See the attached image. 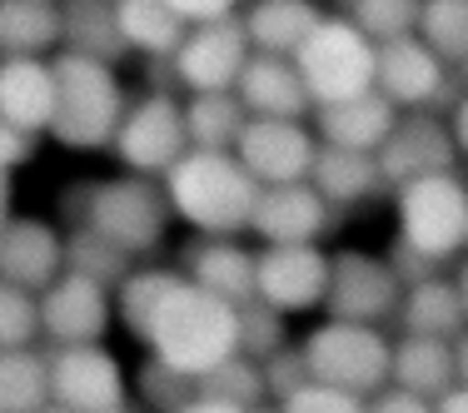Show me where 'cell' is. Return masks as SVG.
Returning <instances> with one entry per match:
<instances>
[{"label":"cell","mask_w":468,"mask_h":413,"mask_svg":"<svg viewBox=\"0 0 468 413\" xmlns=\"http://www.w3.org/2000/svg\"><path fill=\"white\" fill-rule=\"evenodd\" d=\"M453 374H459V384H468V329L453 339Z\"/></svg>","instance_id":"49"},{"label":"cell","mask_w":468,"mask_h":413,"mask_svg":"<svg viewBox=\"0 0 468 413\" xmlns=\"http://www.w3.org/2000/svg\"><path fill=\"white\" fill-rule=\"evenodd\" d=\"M394 219H399V244L419 249L443 270L468 249V185L459 175H423L394 189Z\"/></svg>","instance_id":"6"},{"label":"cell","mask_w":468,"mask_h":413,"mask_svg":"<svg viewBox=\"0 0 468 413\" xmlns=\"http://www.w3.org/2000/svg\"><path fill=\"white\" fill-rule=\"evenodd\" d=\"M319 144H339V150H364L378 154V144L388 140V130L399 125V110L388 105L378 90H364L354 100H334V105H314L309 110Z\"/></svg>","instance_id":"21"},{"label":"cell","mask_w":468,"mask_h":413,"mask_svg":"<svg viewBox=\"0 0 468 413\" xmlns=\"http://www.w3.org/2000/svg\"><path fill=\"white\" fill-rule=\"evenodd\" d=\"M399 274L388 259L364 249H329V289H324V319H349V323H384L399 309Z\"/></svg>","instance_id":"11"},{"label":"cell","mask_w":468,"mask_h":413,"mask_svg":"<svg viewBox=\"0 0 468 413\" xmlns=\"http://www.w3.org/2000/svg\"><path fill=\"white\" fill-rule=\"evenodd\" d=\"M309 384L339 388V394L369 398L388 388V364H394V339L378 323H349V319H319L299 339Z\"/></svg>","instance_id":"5"},{"label":"cell","mask_w":468,"mask_h":413,"mask_svg":"<svg viewBox=\"0 0 468 413\" xmlns=\"http://www.w3.org/2000/svg\"><path fill=\"white\" fill-rule=\"evenodd\" d=\"M50 60L0 55V120L30 140H50V120H55V65Z\"/></svg>","instance_id":"19"},{"label":"cell","mask_w":468,"mask_h":413,"mask_svg":"<svg viewBox=\"0 0 468 413\" xmlns=\"http://www.w3.org/2000/svg\"><path fill=\"white\" fill-rule=\"evenodd\" d=\"M60 46H65V30L55 0H0V55L50 60Z\"/></svg>","instance_id":"27"},{"label":"cell","mask_w":468,"mask_h":413,"mask_svg":"<svg viewBox=\"0 0 468 413\" xmlns=\"http://www.w3.org/2000/svg\"><path fill=\"white\" fill-rule=\"evenodd\" d=\"M189 150L185 135V100L170 90H144L125 105L110 154L125 175H144V180H165Z\"/></svg>","instance_id":"8"},{"label":"cell","mask_w":468,"mask_h":413,"mask_svg":"<svg viewBox=\"0 0 468 413\" xmlns=\"http://www.w3.org/2000/svg\"><path fill=\"white\" fill-rule=\"evenodd\" d=\"M364 413H433L429 398H419V394H404V388H378V394L364 398Z\"/></svg>","instance_id":"43"},{"label":"cell","mask_w":468,"mask_h":413,"mask_svg":"<svg viewBox=\"0 0 468 413\" xmlns=\"http://www.w3.org/2000/svg\"><path fill=\"white\" fill-rule=\"evenodd\" d=\"M459 70H463V85H468V60H463V65H459Z\"/></svg>","instance_id":"53"},{"label":"cell","mask_w":468,"mask_h":413,"mask_svg":"<svg viewBox=\"0 0 468 413\" xmlns=\"http://www.w3.org/2000/svg\"><path fill=\"white\" fill-rule=\"evenodd\" d=\"M414 36L439 55L449 70L468 60V0H423Z\"/></svg>","instance_id":"32"},{"label":"cell","mask_w":468,"mask_h":413,"mask_svg":"<svg viewBox=\"0 0 468 413\" xmlns=\"http://www.w3.org/2000/svg\"><path fill=\"white\" fill-rule=\"evenodd\" d=\"M388 270H394L399 274V284H419V279H433V274H439V264H433V259H423V254L419 249H409V244H399L394 239V254H388Z\"/></svg>","instance_id":"44"},{"label":"cell","mask_w":468,"mask_h":413,"mask_svg":"<svg viewBox=\"0 0 468 413\" xmlns=\"http://www.w3.org/2000/svg\"><path fill=\"white\" fill-rule=\"evenodd\" d=\"M180 413H264V408H239V404H225V398H205V394H195Z\"/></svg>","instance_id":"46"},{"label":"cell","mask_w":468,"mask_h":413,"mask_svg":"<svg viewBox=\"0 0 468 413\" xmlns=\"http://www.w3.org/2000/svg\"><path fill=\"white\" fill-rule=\"evenodd\" d=\"M394 319L404 323V334H423V339H449V344L468 329L459 284H453V279H443V274L409 284L404 294H399Z\"/></svg>","instance_id":"24"},{"label":"cell","mask_w":468,"mask_h":413,"mask_svg":"<svg viewBox=\"0 0 468 413\" xmlns=\"http://www.w3.org/2000/svg\"><path fill=\"white\" fill-rule=\"evenodd\" d=\"M40 344V294L0 284V354Z\"/></svg>","instance_id":"37"},{"label":"cell","mask_w":468,"mask_h":413,"mask_svg":"<svg viewBox=\"0 0 468 413\" xmlns=\"http://www.w3.org/2000/svg\"><path fill=\"white\" fill-rule=\"evenodd\" d=\"M65 209L80 229H95L130 259H150L170 234V199H165L160 180L144 175H110V180H85L65 195Z\"/></svg>","instance_id":"2"},{"label":"cell","mask_w":468,"mask_h":413,"mask_svg":"<svg viewBox=\"0 0 468 413\" xmlns=\"http://www.w3.org/2000/svg\"><path fill=\"white\" fill-rule=\"evenodd\" d=\"M110 5H115V30L125 40V50L150 55V60H170L180 50L189 26L165 0H110Z\"/></svg>","instance_id":"28"},{"label":"cell","mask_w":468,"mask_h":413,"mask_svg":"<svg viewBox=\"0 0 468 413\" xmlns=\"http://www.w3.org/2000/svg\"><path fill=\"white\" fill-rule=\"evenodd\" d=\"M205 398H225V404H239V408H264L270 404V388H264V368L244 354H234L219 368H209L205 378H195Z\"/></svg>","instance_id":"34"},{"label":"cell","mask_w":468,"mask_h":413,"mask_svg":"<svg viewBox=\"0 0 468 413\" xmlns=\"http://www.w3.org/2000/svg\"><path fill=\"white\" fill-rule=\"evenodd\" d=\"M50 404L70 413H120L130 408V374L110 344L50 349Z\"/></svg>","instance_id":"9"},{"label":"cell","mask_w":468,"mask_h":413,"mask_svg":"<svg viewBox=\"0 0 468 413\" xmlns=\"http://www.w3.org/2000/svg\"><path fill=\"white\" fill-rule=\"evenodd\" d=\"M16 219V175H0V229Z\"/></svg>","instance_id":"48"},{"label":"cell","mask_w":468,"mask_h":413,"mask_svg":"<svg viewBox=\"0 0 468 413\" xmlns=\"http://www.w3.org/2000/svg\"><path fill=\"white\" fill-rule=\"evenodd\" d=\"M378 175H384L388 189L423 180V175H449L459 164V150H453L449 120L429 115V110H409L399 115V125L388 130V140L378 144Z\"/></svg>","instance_id":"15"},{"label":"cell","mask_w":468,"mask_h":413,"mask_svg":"<svg viewBox=\"0 0 468 413\" xmlns=\"http://www.w3.org/2000/svg\"><path fill=\"white\" fill-rule=\"evenodd\" d=\"M329 289L324 244H264L254 249V299L274 314H314Z\"/></svg>","instance_id":"10"},{"label":"cell","mask_w":468,"mask_h":413,"mask_svg":"<svg viewBox=\"0 0 468 413\" xmlns=\"http://www.w3.org/2000/svg\"><path fill=\"white\" fill-rule=\"evenodd\" d=\"M453 284H459V299H463V314H468V259H463V270H459V279H453Z\"/></svg>","instance_id":"50"},{"label":"cell","mask_w":468,"mask_h":413,"mask_svg":"<svg viewBox=\"0 0 468 413\" xmlns=\"http://www.w3.org/2000/svg\"><path fill=\"white\" fill-rule=\"evenodd\" d=\"M433 413H468V384H453L443 398H433Z\"/></svg>","instance_id":"47"},{"label":"cell","mask_w":468,"mask_h":413,"mask_svg":"<svg viewBox=\"0 0 468 413\" xmlns=\"http://www.w3.org/2000/svg\"><path fill=\"white\" fill-rule=\"evenodd\" d=\"M250 36H244V20H209V26H189L180 50L170 55V70L175 80L185 85L189 95L199 90H234L250 65Z\"/></svg>","instance_id":"14"},{"label":"cell","mask_w":468,"mask_h":413,"mask_svg":"<svg viewBox=\"0 0 468 413\" xmlns=\"http://www.w3.org/2000/svg\"><path fill=\"white\" fill-rule=\"evenodd\" d=\"M40 413H70V408H60V404H46V408H40Z\"/></svg>","instance_id":"52"},{"label":"cell","mask_w":468,"mask_h":413,"mask_svg":"<svg viewBox=\"0 0 468 413\" xmlns=\"http://www.w3.org/2000/svg\"><path fill=\"white\" fill-rule=\"evenodd\" d=\"M60 274H65V234L55 229L50 219L16 215L0 229V284L40 294V289H50Z\"/></svg>","instance_id":"18"},{"label":"cell","mask_w":468,"mask_h":413,"mask_svg":"<svg viewBox=\"0 0 468 413\" xmlns=\"http://www.w3.org/2000/svg\"><path fill=\"white\" fill-rule=\"evenodd\" d=\"M319 154V135L309 120H244V135L234 144V160L244 164L260 189L274 185H304L314 170Z\"/></svg>","instance_id":"12"},{"label":"cell","mask_w":468,"mask_h":413,"mask_svg":"<svg viewBox=\"0 0 468 413\" xmlns=\"http://www.w3.org/2000/svg\"><path fill=\"white\" fill-rule=\"evenodd\" d=\"M309 185H314L334 209L364 205V199H374L378 189H388L384 175H378V160H374V154H364V150H339V144H319L314 170H309Z\"/></svg>","instance_id":"26"},{"label":"cell","mask_w":468,"mask_h":413,"mask_svg":"<svg viewBox=\"0 0 468 413\" xmlns=\"http://www.w3.org/2000/svg\"><path fill=\"white\" fill-rule=\"evenodd\" d=\"M244 120H250V110L239 105L234 90H199L185 100L189 150H229L234 154V144L244 135Z\"/></svg>","instance_id":"29"},{"label":"cell","mask_w":468,"mask_h":413,"mask_svg":"<svg viewBox=\"0 0 468 413\" xmlns=\"http://www.w3.org/2000/svg\"><path fill=\"white\" fill-rule=\"evenodd\" d=\"M130 394H135L144 408H154V413H180L189 398L199 394V384H195L189 374H175V368H165L160 359H144L140 374L130 378Z\"/></svg>","instance_id":"35"},{"label":"cell","mask_w":468,"mask_h":413,"mask_svg":"<svg viewBox=\"0 0 468 413\" xmlns=\"http://www.w3.org/2000/svg\"><path fill=\"white\" fill-rule=\"evenodd\" d=\"M115 323L150 349V359L189 378L239 354V309L160 264H135L115 284Z\"/></svg>","instance_id":"1"},{"label":"cell","mask_w":468,"mask_h":413,"mask_svg":"<svg viewBox=\"0 0 468 413\" xmlns=\"http://www.w3.org/2000/svg\"><path fill=\"white\" fill-rule=\"evenodd\" d=\"M239 20L254 55H289L294 60V50L324 20V10H319V0H250Z\"/></svg>","instance_id":"23"},{"label":"cell","mask_w":468,"mask_h":413,"mask_svg":"<svg viewBox=\"0 0 468 413\" xmlns=\"http://www.w3.org/2000/svg\"><path fill=\"white\" fill-rule=\"evenodd\" d=\"M270 413H364V398L339 394V388H324V384H304L289 398H280Z\"/></svg>","instance_id":"39"},{"label":"cell","mask_w":468,"mask_h":413,"mask_svg":"<svg viewBox=\"0 0 468 413\" xmlns=\"http://www.w3.org/2000/svg\"><path fill=\"white\" fill-rule=\"evenodd\" d=\"M234 95L254 120H309V110H314L289 55H250Z\"/></svg>","instance_id":"22"},{"label":"cell","mask_w":468,"mask_h":413,"mask_svg":"<svg viewBox=\"0 0 468 413\" xmlns=\"http://www.w3.org/2000/svg\"><path fill=\"white\" fill-rule=\"evenodd\" d=\"M65 270L95 279V284H105V289H115L120 279L135 270V259H130L125 249H115L110 239H100L95 229H80V225H75L70 234H65Z\"/></svg>","instance_id":"33"},{"label":"cell","mask_w":468,"mask_h":413,"mask_svg":"<svg viewBox=\"0 0 468 413\" xmlns=\"http://www.w3.org/2000/svg\"><path fill=\"white\" fill-rule=\"evenodd\" d=\"M60 30H65L60 50L95 55V60H110V65H120V55H130L115 30V5L110 0H60Z\"/></svg>","instance_id":"30"},{"label":"cell","mask_w":468,"mask_h":413,"mask_svg":"<svg viewBox=\"0 0 468 413\" xmlns=\"http://www.w3.org/2000/svg\"><path fill=\"white\" fill-rule=\"evenodd\" d=\"M180 274L234 309L254 304V249H244L239 234H195L185 244Z\"/></svg>","instance_id":"20"},{"label":"cell","mask_w":468,"mask_h":413,"mask_svg":"<svg viewBox=\"0 0 468 413\" xmlns=\"http://www.w3.org/2000/svg\"><path fill=\"white\" fill-rule=\"evenodd\" d=\"M354 5H359V0H334V10H339V16H344V10H354Z\"/></svg>","instance_id":"51"},{"label":"cell","mask_w":468,"mask_h":413,"mask_svg":"<svg viewBox=\"0 0 468 413\" xmlns=\"http://www.w3.org/2000/svg\"><path fill=\"white\" fill-rule=\"evenodd\" d=\"M120 413H130V408H120Z\"/></svg>","instance_id":"54"},{"label":"cell","mask_w":468,"mask_h":413,"mask_svg":"<svg viewBox=\"0 0 468 413\" xmlns=\"http://www.w3.org/2000/svg\"><path fill=\"white\" fill-rule=\"evenodd\" d=\"M284 344H289V334H284V314L264 309L260 299L239 309V354H244V359L260 364V359H270V354H280Z\"/></svg>","instance_id":"38"},{"label":"cell","mask_w":468,"mask_h":413,"mask_svg":"<svg viewBox=\"0 0 468 413\" xmlns=\"http://www.w3.org/2000/svg\"><path fill=\"white\" fill-rule=\"evenodd\" d=\"M55 120H50V140L65 150H110L120 120H125V75L120 65L95 60V55H75V50H55Z\"/></svg>","instance_id":"3"},{"label":"cell","mask_w":468,"mask_h":413,"mask_svg":"<svg viewBox=\"0 0 468 413\" xmlns=\"http://www.w3.org/2000/svg\"><path fill=\"white\" fill-rule=\"evenodd\" d=\"M165 5H170L175 16L185 20V26H209V20H229V16H239L244 0H165Z\"/></svg>","instance_id":"41"},{"label":"cell","mask_w":468,"mask_h":413,"mask_svg":"<svg viewBox=\"0 0 468 413\" xmlns=\"http://www.w3.org/2000/svg\"><path fill=\"white\" fill-rule=\"evenodd\" d=\"M260 368H264V388H270L274 404H280V398H289L294 388L309 384V368H304V354H299V344H284L280 354L260 359Z\"/></svg>","instance_id":"40"},{"label":"cell","mask_w":468,"mask_h":413,"mask_svg":"<svg viewBox=\"0 0 468 413\" xmlns=\"http://www.w3.org/2000/svg\"><path fill=\"white\" fill-rule=\"evenodd\" d=\"M339 225V209L314 185H274L260 189L250 215V234L260 244H324V234Z\"/></svg>","instance_id":"17"},{"label":"cell","mask_w":468,"mask_h":413,"mask_svg":"<svg viewBox=\"0 0 468 413\" xmlns=\"http://www.w3.org/2000/svg\"><path fill=\"white\" fill-rule=\"evenodd\" d=\"M388 384L419 398H443L459 374H453V344L449 339H423V334H404L394 339V364H388Z\"/></svg>","instance_id":"25"},{"label":"cell","mask_w":468,"mask_h":413,"mask_svg":"<svg viewBox=\"0 0 468 413\" xmlns=\"http://www.w3.org/2000/svg\"><path fill=\"white\" fill-rule=\"evenodd\" d=\"M115 329V289L65 270L50 289H40V339L50 349L105 344Z\"/></svg>","instance_id":"13"},{"label":"cell","mask_w":468,"mask_h":413,"mask_svg":"<svg viewBox=\"0 0 468 413\" xmlns=\"http://www.w3.org/2000/svg\"><path fill=\"white\" fill-rule=\"evenodd\" d=\"M50 404V349L0 354V413H40Z\"/></svg>","instance_id":"31"},{"label":"cell","mask_w":468,"mask_h":413,"mask_svg":"<svg viewBox=\"0 0 468 413\" xmlns=\"http://www.w3.org/2000/svg\"><path fill=\"white\" fill-rule=\"evenodd\" d=\"M55 5H60V0H55Z\"/></svg>","instance_id":"55"},{"label":"cell","mask_w":468,"mask_h":413,"mask_svg":"<svg viewBox=\"0 0 468 413\" xmlns=\"http://www.w3.org/2000/svg\"><path fill=\"white\" fill-rule=\"evenodd\" d=\"M374 90L399 110H433L449 100V65L439 60L419 36H404V40H388L378 46L374 55Z\"/></svg>","instance_id":"16"},{"label":"cell","mask_w":468,"mask_h":413,"mask_svg":"<svg viewBox=\"0 0 468 413\" xmlns=\"http://www.w3.org/2000/svg\"><path fill=\"white\" fill-rule=\"evenodd\" d=\"M160 185L170 215L195 234H244L260 199V185L244 175V164L229 150H185Z\"/></svg>","instance_id":"4"},{"label":"cell","mask_w":468,"mask_h":413,"mask_svg":"<svg viewBox=\"0 0 468 413\" xmlns=\"http://www.w3.org/2000/svg\"><path fill=\"white\" fill-rule=\"evenodd\" d=\"M374 55L378 46L349 16H324L309 30L304 46L294 50V70L314 105H334V100L374 90Z\"/></svg>","instance_id":"7"},{"label":"cell","mask_w":468,"mask_h":413,"mask_svg":"<svg viewBox=\"0 0 468 413\" xmlns=\"http://www.w3.org/2000/svg\"><path fill=\"white\" fill-rule=\"evenodd\" d=\"M419 5L423 0H359V5L344 10V16H349L374 46H388V40H404L419 30Z\"/></svg>","instance_id":"36"},{"label":"cell","mask_w":468,"mask_h":413,"mask_svg":"<svg viewBox=\"0 0 468 413\" xmlns=\"http://www.w3.org/2000/svg\"><path fill=\"white\" fill-rule=\"evenodd\" d=\"M36 150H40V140L20 135V130H10L5 120H0V175H16V170H26V164L36 160Z\"/></svg>","instance_id":"42"},{"label":"cell","mask_w":468,"mask_h":413,"mask_svg":"<svg viewBox=\"0 0 468 413\" xmlns=\"http://www.w3.org/2000/svg\"><path fill=\"white\" fill-rule=\"evenodd\" d=\"M449 135H453V150H459V160H468V95H459V105H453Z\"/></svg>","instance_id":"45"}]
</instances>
